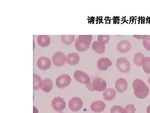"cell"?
Listing matches in <instances>:
<instances>
[{"mask_svg": "<svg viewBox=\"0 0 150 113\" xmlns=\"http://www.w3.org/2000/svg\"><path fill=\"white\" fill-rule=\"evenodd\" d=\"M105 103L102 100H96L93 102L90 106V108L91 111L94 112H102L106 108Z\"/></svg>", "mask_w": 150, "mask_h": 113, "instance_id": "5bb4252c", "label": "cell"}, {"mask_svg": "<svg viewBox=\"0 0 150 113\" xmlns=\"http://www.w3.org/2000/svg\"><path fill=\"white\" fill-rule=\"evenodd\" d=\"M61 40L62 43L70 45L75 41V37L74 35H62Z\"/></svg>", "mask_w": 150, "mask_h": 113, "instance_id": "7402d4cb", "label": "cell"}, {"mask_svg": "<svg viewBox=\"0 0 150 113\" xmlns=\"http://www.w3.org/2000/svg\"><path fill=\"white\" fill-rule=\"evenodd\" d=\"M71 81V79L69 75L62 74L56 78V85L58 89H63L67 87Z\"/></svg>", "mask_w": 150, "mask_h": 113, "instance_id": "52a82bcc", "label": "cell"}, {"mask_svg": "<svg viewBox=\"0 0 150 113\" xmlns=\"http://www.w3.org/2000/svg\"><path fill=\"white\" fill-rule=\"evenodd\" d=\"M112 65L111 60L108 58H100L97 63V68L102 71H105L108 68Z\"/></svg>", "mask_w": 150, "mask_h": 113, "instance_id": "7c38bea8", "label": "cell"}, {"mask_svg": "<svg viewBox=\"0 0 150 113\" xmlns=\"http://www.w3.org/2000/svg\"><path fill=\"white\" fill-rule=\"evenodd\" d=\"M123 108L120 105L112 107L110 109V113H122Z\"/></svg>", "mask_w": 150, "mask_h": 113, "instance_id": "4316f807", "label": "cell"}, {"mask_svg": "<svg viewBox=\"0 0 150 113\" xmlns=\"http://www.w3.org/2000/svg\"><path fill=\"white\" fill-rule=\"evenodd\" d=\"M86 88L88 90L94 92H102L106 89L107 83L105 80L100 77H96L92 82L86 84Z\"/></svg>", "mask_w": 150, "mask_h": 113, "instance_id": "3957f363", "label": "cell"}, {"mask_svg": "<svg viewBox=\"0 0 150 113\" xmlns=\"http://www.w3.org/2000/svg\"><path fill=\"white\" fill-rule=\"evenodd\" d=\"M73 76L75 80L79 83L86 85L91 82V79L89 75L82 70H76L74 72Z\"/></svg>", "mask_w": 150, "mask_h": 113, "instance_id": "8992f818", "label": "cell"}, {"mask_svg": "<svg viewBox=\"0 0 150 113\" xmlns=\"http://www.w3.org/2000/svg\"><path fill=\"white\" fill-rule=\"evenodd\" d=\"M37 43L41 47H47L51 43V39L47 35H39L37 37Z\"/></svg>", "mask_w": 150, "mask_h": 113, "instance_id": "ac0fdd59", "label": "cell"}, {"mask_svg": "<svg viewBox=\"0 0 150 113\" xmlns=\"http://www.w3.org/2000/svg\"><path fill=\"white\" fill-rule=\"evenodd\" d=\"M51 105L55 111L61 112L66 108V102L62 97H57L53 99Z\"/></svg>", "mask_w": 150, "mask_h": 113, "instance_id": "9c48e42d", "label": "cell"}, {"mask_svg": "<svg viewBox=\"0 0 150 113\" xmlns=\"http://www.w3.org/2000/svg\"><path fill=\"white\" fill-rule=\"evenodd\" d=\"M54 87L53 82L49 78H46L43 80V85L42 87V90L46 92L49 93L51 92Z\"/></svg>", "mask_w": 150, "mask_h": 113, "instance_id": "ffe728a7", "label": "cell"}, {"mask_svg": "<svg viewBox=\"0 0 150 113\" xmlns=\"http://www.w3.org/2000/svg\"><path fill=\"white\" fill-rule=\"evenodd\" d=\"M144 71L147 73H150V57H145V62L142 66Z\"/></svg>", "mask_w": 150, "mask_h": 113, "instance_id": "603a6c76", "label": "cell"}, {"mask_svg": "<svg viewBox=\"0 0 150 113\" xmlns=\"http://www.w3.org/2000/svg\"><path fill=\"white\" fill-rule=\"evenodd\" d=\"M33 113H39V111L35 107H33Z\"/></svg>", "mask_w": 150, "mask_h": 113, "instance_id": "f1b7e54d", "label": "cell"}, {"mask_svg": "<svg viewBox=\"0 0 150 113\" xmlns=\"http://www.w3.org/2000/svg\"><path fill=\"white\" fill-rule=\"evenodd\" d=\"M115 86L117 91L119 93H122L127 89L128 83L126 80L120 78L116 81Z\"/></svg>", "mask_w": 150, "mask_h": 113, "instance_id": "4fadbf2b", "label": "cell"}, {"mask_svg": "<svg viewBox=\"0 0 150 113\" xmlns=\"http://www.w3.org/2000/svg\"><path fill=\"white\" fill-rule=\"evenodd\" d=\"M83 102L81 98L74 97L71 98L69 102V107L73 112L79 111L83 107Z\"/></svg>", "mask_w": 150, "mask_h": 113, "instance_id": "ba28073f", "label": "cell"}, {"mask_svg": "<svg viewBox=\"0 0 150 113\" xmlns=\"http://www.w3.org/2000/svg\"><path fill=\"white\" fill-rule=\"evenodd\" d=\"M37 65L38 68L42 70H46L51 66V61L46 57H40L37 62Z\"/></svg>", "mask_w": 150, "mask_h": 113, "instance_id": "30bf717a", "label": "cell"}, {"mask_svg": "<svg viewBox=\"0 0 150 113\" xmlns=\"http://www.w3.org/2000/svg\"><path fill=\"white\" fill-rule=\"evenodd\" d=\"M133 61L137 66H143L145 62V57L141 53H136L133 56Z\"/></svg>", "mask_w": 150, "mask_h": 113, "instance_id": "2e32d148", "label": "cell"}, {"mask_svg": "<svg viewBox=\"0 0 150 113\" xmlns=\"http://www.w3.org/2000/svg\"><path fill=\"white\" fill-rule=\"evenodd\" d=\"M131 49V43L127 40L120 41L117 46V50L121 53H127Z\"/></svg>", "mask_w": 150, "mask_h": 113, "instance_id": "8fae6325", "label": "cell"}, {"mask_svg": "<svg viewBox=\"0 0 150 113\" xmlns=\"http://www.w3.org/2000/svg\"><path fill=\"white\" fill-rule=\"evenodd\" d=\"M133 89L134 95L139 99H144L149 95V87L142 80H134L133 82Z\"/></svg>", "mask_w": 150, "mask_h": 113, "instance_id": "6da1fadb", "label": "cell"}, {"mask_svg": "<svg viewBox=\"0 0 150 113\" xmlns=\"http://www.w3.org/2000/svg\"><path fill=\"white\" fill-rule=\"evenodd\" d=\"M91 48L92 49H93V51L97 54H102L105 53V45L98 41H94L92 44Z\"/></svg>", "mask_w": 150, "mask_h": 113, "instance_id": "e0dca14e", "label": "cell"}, {"mask_svg": "<svg viewBox=\"0 0 150 113\" xmlns=\"http://www.w3.org/2000/svg\"><path fill=\"white\" fill-rule=\"evenodd\" d=\"M93 39L92 35H80L74 41V46L77 51L83 52L88 49Z\"/></svg>", "mask_w": 150, "mask_h": 113, "instance_id": "7a4b0ae2", "label": "cell"}, {"mask_svg": "<svg viewBox=\"0 0 150 113\" xmlns=\"http://www.w3.org/2000/svg\"><path fill=\"white\" fill-rule=\"evenodd\" d=\"M116 94L117 92L115 90L109 88V89H107L103 92V99L106 100H108V101H110V100L114 99Z\"/></svg>", "mask_w": 150, "mask_h": 113, "instance_id": "d6986e66", "label": "cell"}, {"mask_svg": "<svg viewBox=\"0 0 150 113\" xmlns=\"http://www.w3.org/2000/svg\"><path fill=\"white\" fill-rule=\"evenodd\" d=\"M110 40V36L109 35H98L97 41L100 42L102 43L104 45L107 44Z\"/></svg>", "mask_w": 150, "mask_h": 113, "instance_id": "cb8c5ba5", "label": "cell"}, {"mask_svg": "<svg viewBox=\"0 0 150 113\" xmlns=\"http://www.w3.org/2000/svg\"><path fill=\"white\" fill-rule=\"evenodd\" d=\"M146 112L147 113H150V105H148L146 108Z\"/></svg>", "mask_w": 150, "mask_h": 113, "instance_id": "f546056e", "label": "cell"}, {"mask_svg": "<svg viewBox=\"0 0 150 113\" xmlns=\"http://www.w3.org/2000/svg\"><path fill=\"white\" fill-rule=\"evenodd\" d=\"M52 60L55 66L61 67L66 64V63L67 62V57L61 51H57L52 55Z\"/></svg>", "mask_w": 150, "mask_h": 113, "instance_id": "5b68a950", "label": "cell"}, {"mask_svg": "<svg viewBox=\"0 0 150 113\" xmlns=\"http://www.w3.org/2000/svg\"><path fill=\"white\" fill-rule=\"evenodd\" d=\"M80 61L79 55L76 53H71L67 55V63L71 66L78 65Z\"/></svg>", "mask_w": 150, "mask_h": 113, "instance_id": "9a60e30c", "label": "cell"}, {"mask_svg": "<svg viewBox=\"0 0 150 113\" xmlns=\"http://www.w3.org/2000/svg\"><path fill=\"white\" fill-rule=\"evenodd\" d=\"M43 85V81L39 75L36 73L33 74V89L34 90L42 89Z\"/></svg>", "mask_w": 150, "mask_h": 113, "instance_id": "44dd1931", "label": "cell"}, {"mask_svg": "<svg viewBox=\"0 0 150 113\" xmlns=\"http://www.w3.org/2000/svg\"><path fill=\"white\" fill-rule=\"evenodd\" d=\"M143 46L146 51H150V36H147L142 42Z\"/></svg>", "mask_w": 150, "mask_h": 113, "instance_id": "484cf974", "label": "cell"}, {"mask_svg": "<svg viewBox=\"0 0 150 113\" xmlns=\"http://www.w3.org/2000/svg\"><path fill=\"white\" fill-rule=\"evenodd\" d=\"M148 82H149V84H150V77H149V79H148Z\"/></svg>", "mask_w": 150, "mask_h": 113, "instance_id": "4dcf8cb0", "label": "cell"}, {"mask_svg": "<svg viewBox=\"0 0 150 113\" xmlns=\"http://www.w3.org/2000/svg\"><path fill=\"white\" fill-rule=\"evenodd\" d=\"M136 108L133 104H129L123 108L122 113H135Z\"/></svg>", "mask_w": 150, "mask_h": 113, "instance_id": "d4e9b609", "label": "cell"}, {"mask_svg": "<svg viewBox=\"0 0 150 113\" xmlns=\"http://www.w3.org/2000/svg\"><path fill=\"white\" fill-rule=\"evenodd\" d=\"M147 35H133V37L136 39L139 40H144L146 37Z\"/></svg>", "mask_w": 150, "mask_h": 113, "instance_id": "83f0119b", "label": "cell"}, {"mask_svg": "<svg viewBox=\"0 0 150 113\" xmlns=\"http://www.w3.org/2000/svg\"><path fill=\"white\" fill-rule=\"evenodd\" d=\"M60 113H64V112H60Z\"/></svg>", "mask_w": 150, "mask_h": 113, "instance_id": "1f68e13d", "label": "cell"}, {"mask_svg": "<svg viewBox=\"0 0 150 113\" xmlns=\"http://www.w3.org/2000/svg\"><path fill=\"white\" fill-rule=\"evenodd\" d=\"M116 66L118 70L122 73H127L130 70L131 65L129 60L124 57L117 58L116 61Z\"/></svg>", "mask_w": 150, "mask_h": 113, "instance_id": "277c9868", "label": "cell"}]
</instances>
